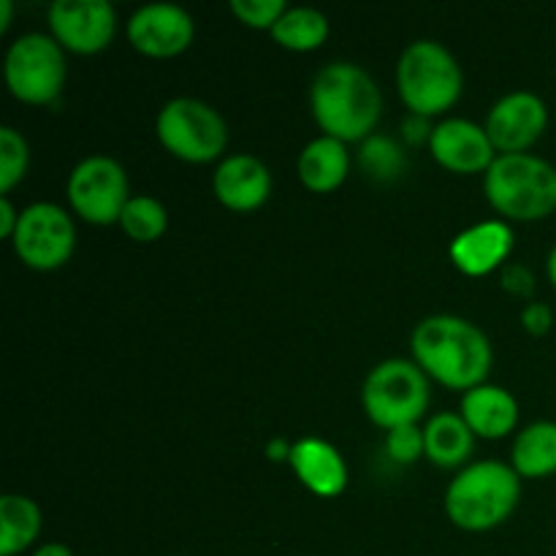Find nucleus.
<instances>
[{"mask_svg":"<svg viewBox=\"0 0 556 556\" xmlns=\"http://www.w3.org/2000/svg\"><path fill=\"white\" fill-rule=\"evenodd\" d=\"M11 20H14V3L11 0H0V36L9 33Z\"/></svg>","mask_w":556,"mask_h":556,"instance_id":"nucleus-35","label":"nucleus"},{"mask_svg":"<svg viewBox=\"0 0 556 556\" xmlns=\"http://www.w3.org/2000/svg\"><path fill=\"white\" fill-rule=\"evenodd\" d=\"M119 228L125 231V237L134 239L139 244L157 242V239L166 233L168 228V212L152 195H130V201L125 204L123 215H119Z\"/></svg>","mask_w":556,"mask_h":556,"instance_id":"nucleus-25","label":"nucleus"},{"mask_svg":"<svg viewBox=\"0 0 556 556\" xmlns=\"http://www.w3.org/2000/svg\"><path fill=\"white\" fill-rule=\"evenodd\" d=\"M386 451H389L391 462H396V465H416L421 456H427L424 429H418V424L391 429L386 434Z\"/></svg>","mask_w":556,"mask_h":556,"instance_id":"nucleus-28","label":"nucleus"},{"mask_svg":"<svg viewBox=\"0 0 556 556\" xmlns=\"http://www.w3.org/2000/svg\"><path fill=\"white\" fill-rule=\"evenodd\" d=\"M309 106L324 136L351 144L372 136L383 112V96L378 81L362 65L337 60L313 79Z\"/></svg>","mask_w":556,"mask_h":556,"instance_id":"nucleus-2","label":"nucleus"},{"mask_svg":"<svg viewBox=\"0 0 556 556\" xmlns=\"http://www.w3.org/2000/svg\"><path fill=\"white\" fill-rule=\"evenodd\" d=\"M459 416L476 438L503 440L519 427V402L503 386H476L462 396Z\"/></svg>","mask_w":556,"mask_h":556,"instance_id":"nucleus-18","label":"nucleus"},{"mask_svg":"<svg viewBox=\"0 0 556 556\" xmlns=\"http://www.w3.org/2000/svg\"><path fill=\"white\" fill-rule=\"evenodd\" d=\"M413 362L429 380L451 391H470L483 386L492 369L494 353L489 337L476 324L456 315H432L413 329Z\"/></svg>","mask_w":556,"mask_h":556,"instance_id":"nucleus-1","label":"nucleus"},{"mask_svg":"<svg viewBox=\"0 0 556 556\" xmlns=\"http://www.w3.org/2000/svg\"><path fill=\"white\" fill-rule=\"evenodd\" d=\"M432 125H429V117H418V114H410V117L402 123V134H405L407 141H413V144H421V141L432 139Z\"/></svg>","mask_w":556,"mask_h":556,"instance_id":"nucleus-31","label":"nucleus"},{"mask_svg":"<svg viewBox=\"0 0 556 556\" xmlns=\"http://www.w3.org/2000/svg\"><path fill=\"white\" fill-rule=\"evenodd\" d=\"M521 326H525L527 334L546 337L554 329V309L548 304L530 302L521 309Z\"/></svg>","mask_w":556,"mask_h":556,"instance_id":"nucleus-30","label":"nucleus"},{"mask_svg":"<svg viewBox=\"0 0 556 556\" xmlns=\"http://www.w3.org/2000/svg\"><path fill=\"white\" fill-rule=\"evenodd\" d=\"M500 286H503L505 293L510 296L527 299L535 293V275H532L530 266L525 264H505L500 269Z\"/></svg>","mask_w":556,"mask_h":556,"instance_id":"nucleus-29","label":"nucleus"},{"mask_svg":"<svg viewBox=\"0 0 556 556\" xmlns=\"http://www.w3.org/2000/svg\"><path fill=\"white\" fill-rule=\"evenodd\" d=\"M11 244L25 266L36 271H54L74 255L76 226L63 206L38 201L20 212V226Z\"/></svg>","mask_w":556,"mask_h":556,"instance_id":"nucleus-10","label":"nucleus"},{"mask_svg":"<svg viewBox=\"0 0 556 556\" xmlns=\"http://www.w3.org/2000/svg\"><path fill=\"white\" fill-rule=\"evenodd\" d=\"M228 9H231V14L237 16L244 27L271 33L277 20L288 11V3L286 0H231Z\"/></svg>","mask_w":556,"mask_h":556,"instance_id":"nucleus-27","label":"nucleus"},{"mask_svg":"<svg viewBox=\"0 0 556 556\" xmlns=\"http://www.w3.org/2000/svg\"><path fill=\"white\" fill-rule=\"evenodd\" d=\"M195 38V22L182 5L150 3L141 5L128 22V41L139 54L152 60H168L188 52Z\"/></svg>","mask_w":556,"mask_h":556,"instance_id":"nucleus-13","label":"nucleus"},{"mask_svg":"<svg viewBox=\"0 0 556 556\" xmlns=\"http://www.w3.org/2000/svg\"><path fill=\"white\" fill-rule=\"evenodd\" d=\"M510 467L519 478H548L556 472V424L535 421L521 429L510 448Z\"/></svg>","mask_w":556,"mask_h":556,"instance_id":"nucleus-22","label":"nucleus"},{"mask_svg":"<svg viewBox=\"0 0 556 556\" xmlns=\"http://www.w3.org/2000/svg\"><path fill=\"white\" fill-rule=\"evenodd\" d=\"M65 193L71 210L81 220L90 226H112L119 223V215L130 201L128 174L114 157L90 155L74 166Z\"/></svg>","mask_w":556,"mask_h":556,"instance_id":"nucleus-9","label":"nucleus"},{"mask_svg":"<svg viewBox=\"0 0 556 556\" xmlns=\"http://www.w3.org/2000/svg\"><path fill=\"white\" fill-rule=\"evenodd\" d=\"M43 516L36 500L25 494L0 497V556H16L33 546L41 535Z\"/></svg>","mask_w":556,"mask_h":556,"instance_id":"nucleus-21","label":"nucleus"},{"mask_svg":"<svg viewBox=\"0 0 556 556\" xmlns=\"http://www.w3.org/2000/svg\"><path fill=\"white\" fill-rule=\"evenodd\" d=\"M521 478L503 462L483 459L467 465L445 492V514L465 532H489L505 525L519 508Z\"/></svg>","mask_w":556,"mask_h":556,"instance_id":"nucleus-3","label":"nucleus"},{"mask_svg":"<svg viewBox=\"0 0 556 556\" xmlns=\"http://www.w3.org/2000/svg\"><path fill=\"white\" fill-rule=\"evenodd\" d=\"M348 172H351V152L345 141L318 136L299 152V182L313 193H334L348 179Z\"/></svg>","mask_w":556,"mask_h":556,"instance_id":"nucleus-19","label":"nucleus"},{"mask_svg":"<svg viewBox=\"0 0 556 556\" xmlns=\"http://www.w3.org/2000/svg\"><path fill=\"white\" fill-rule=\"evenodd\" d=\"M33 556H74V554H71V548L63 546V543H41V546L33 552Z\"/></svg>","mask_w":556,"mask_h":556,"instance_id":"nucleus-34","label":"nucleus"},{"mask_svg":"<svg viewBox=\"0 0 556 556\" xmlns=\"http://www.w3.org/2000/svg\"><path fill=\"white\" fill-rule=\"evenodd\" d=\"M486 134L500 155H521L541 141L548 128V106L530 90H516L500 98L486 117Z\"/></svg>","mask_w":556,"mask_h":556,"instance_id":"nucleus-12","label":"nucleus"},{"mask_svg":"<svg viewBox=\"0 0 556 556\" xmlns=\"http://www.w3.org/2000/svg\"><path fill=\"white\" fill-rule=\"evenodd\" d=\"M16 226H20V212L14 210L9 195H0V237L3 239H14Z\"/></svg>","mask_w":556,"mask_h":556,"instance_id":"nucleus-32","label":"nucleus"},{"mask_svg":"<svg viewBox=\"0 0 556 556\" xmlns=\"http://www.w3.org/2000/svg\"><path fill=\"white\" fill-rule=\"evenodd\" d=\"M157 141L185 163H212L226 152L228 128L217 109L199 98H172L155 119Z\"/></svg>","mask_w":556,"mask_h":556,"instance_id":"nucleus-8","label":"nucleus"},{"mask_svg":"<svg viewBox=\"0 0 556 556\" xmlns=\"http://www.w3.org/2000/svg\"><path fill=\"white\" fill-rule=\"evenodd\" d=\"M424 443H427V459L443 470L462 467L472 456L476 434L467 427L459 413H438L424 427Z\"/></svg>","mask_w":556,"mask_h":556,"instance_id":"nucleus-20","label":"nucleus"},{"mask_svg":"<svg viewBox=\"0 0 556 556\" xmlns=\"http://www.w3.org/2000/svg\"><path fill=\"white\" fill-rule=\"evenodd\" d=\"M212 190L217 201L231 212H253L271 195V174L255 155L239 152L217 163L212 174Z\"/></svg>","mask_w":556,"mask_h":556,"instance_id":"nucleus-16","label":"nucleus"},{"mask_svg":"<svg viewBox=\"0 0 556 556\" xmlns=\"http://www.w3.org/2000/svg\"><path fill=\"white\" fill-rule=\"evenodd\" d=\"M291 451L293 445H288L282 438H271L269 445H266V456L271 462H291Z\"/></svg>","mask_w":556,"mask_h":556,"instance_id":"nucleus-33","label":"nucleus"},{"mask_svg":"<svg viewBox=\"0 0 556 556\" xmlns=\"http://www.w3.org/2000/svg\"><path fill=\"white\" fill-rule=\"evenodd\" d=\"M483 193L505 223H538L556 212V166L532 155H497L483 174Z\"/></svg>","mask_w":556,"mask_h":556,"instance_id":"nucleus-4","label":"nucleus"},{"mask_svg":"<svg viewBox=\"0 0 556 556\" xmlns=\"http://www.w3.org/2000/svg\"><path fill=\"white\" fill-rule=\"evenodd\" d=\"M5 87L11 96L30 106H49L60 98L68 76L65 49L43 33L14 38L3 60Z\"/></svg>","mask_w":556,"mask_h":556,"instance_id":"nucleus-7","label":"nucleus"},{"mask_svg":"<svg viewBox=\"0 0 556 556\" xmlns=\"http://www.w3.org/2000/svg\"><path fill=\"white\" fill-rule=\"evenodd\" d=\"M30 166V147L25 136L11 125L0 128V193L9 195L25 179Z\"/></svg>","mask_w":556,"mask_h":556,"instance_id":"nucleus-26","label":"nucleus"},{"mask_svg":"<svg viewBox=\"0 0 556 556\" xmlns=\"http://www.w3.org/2000/svg\"><path fill=\"white\" fill-rule=\"evenodd\" d=\"M429 152L445 172L462 174V177L486 174L500 155L489 139L486 128L465 117L443 119V123L434 125Z\"/></svg>","mask_w":556,"mask_h":556,"instance_id":"nucleus-14","label":"nucleus"},{"mask_svg":"<svg viewBox=\"0 0 556 556\" xmlns=\"http://www.w3.org/2000/svg\"><path fill=\"white\" fill-rule=\"evenodd\" d=\"M510 253H514V228L505 220L476 223L451 242V261L467 277H486L503 269Z\"/></svg>","mask_w":556,"mask_h":556,"instance_id":"nucleus-15","label":"nucleus"},{"mask_svg":"<svg viewBox=\"0 0 556 556\" xmlns=\"http://www.w3.org/2000/svg\"><path fill=\"white\" fill-rule=\"evenodd\" d=\"M358 166H362V172L367 174L372 182L389 185L396 182V179L405 174L407 155L394 139L372 134L369 139L362 141V147H358Z\"/></svg>","mask_w":556,"mask_h":556,"instance_id":"nucleus-24","label":"nucleus"},{"mask_svg":"<svg viewBox=\"0 0 556 556\" xmlns=\"http://www.w3.org/2000/svg\"><path fill=\"white\" fill-rule=\"evenodd\" d=\"M49 30L65 52L98 54L114 41L117 11L106 0H54Z\"/></svg>","mask_w":556,"mask_h":556,"instance_id":"nucleus-11","label":"nucleus"},{"mask_svg":"<svg viewBox=\"0 0 556 556\" xmlns=\"http://www.w3.org/2000/svg\"><path fill=\"white\" fill-rule=\"evenodd\" d=\"M396 87L407 112L418 117L445 114L462 98V68L454 54L438 41H413L396 63Z\"/></svg>","mask_w":556,"mask_h":556,"instance_id":"nucleus-5","label":"nucleus"},{"mask_svg":"<svg viewBox=\"0 0 556 556\" xmlns=\"http://www.w3.org/2000/svg\"><path fill=\"white\" fill-rule=\"evenodd\" d=\"M271 38L288 52H315L329 38V20L309 5H288L286 14L271 27Z\"/></svg>","mask_w":556,"mask_h":556,"instance_id":"nucleus-23","label":"nucleus"},{"mask_svg":"<svg viewBox=\"0 0 556 556\" xmlns=\"http://www.w3.org/2000/svg\"><path fill=\"white\" fill-rule=\"evenodd\" d=\"M429 378L410 358L380 362L367 375L362 389V405L375 427L391 429L418 424L429 410Z\"/></svg>","mask_w":556,"mask_h":556,"instance_id":"nucleus-6","label":"nucleus"},{"mask_svg":"<svg viewBox=\"0 0 556 556\" xmlns=\"http://www.w3.org/2000/svg\"><path fill=\"white\" fill-rule=\"evenodd\" d=\"M546 271H548V280H552V286L556 288V244L554 250L548 253V261H546Z\"/></svg>","mask_w":556,"mask_h":556,"instance_id":"nucleus-36","label":"nucleus"},{"mask_svg":"<svg viewBox=\"0 0 556 556\" xmlns=\"http://www.w3.org/2000/svg\"><path fill=\"white\" fill-rule=\"evenodd\" d=\"M299 483L315 497H340L348 489V465L340 451L320 438H304L293 443L291 462Z\"/></svg>","mask_w":556,"mask_h":556,"instance_id":"nucleus-17","label":"nucleus"}]
</instances>
